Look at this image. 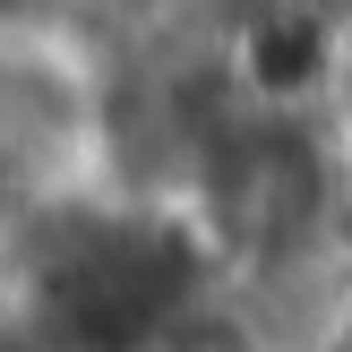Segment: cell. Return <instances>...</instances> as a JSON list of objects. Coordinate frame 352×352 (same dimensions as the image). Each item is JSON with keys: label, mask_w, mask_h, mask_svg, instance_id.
Masks as SVG:
<instances>
[{"label": "cell", "mask_w": 352, "mask_h": 352, "mask_svg": "<svg viewBox=\"0 0 352 352\" xmlns=\"http://www.w3.org/2000/svg\"><path fill=\"white\" fill-rule=\"evenodd\" d=\"M120 198V69L60 0H0V232Z\"/></svg>", "instance_id": "1"}]
</instances>
